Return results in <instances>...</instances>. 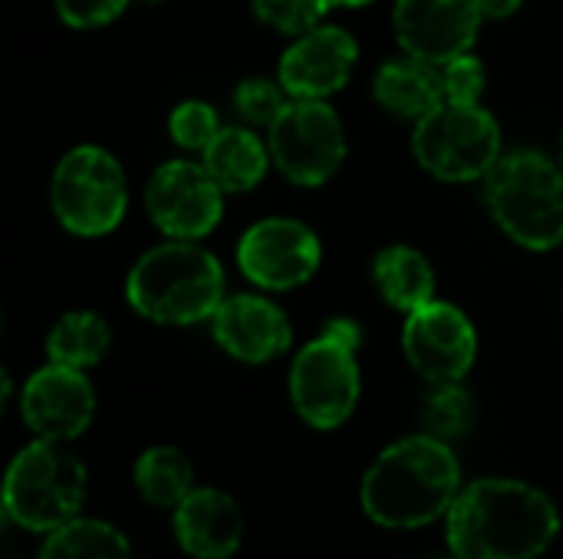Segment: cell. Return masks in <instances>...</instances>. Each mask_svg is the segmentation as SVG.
Wrapping results in <instances>:
<instances>
[{
  "mask_svg": "<svg viewBox=\"0 0 563 559\" xmlns=\"http://www.w3.org/2000/svg\"><path fill=\"white\" fill-rule=\"evenodd\" d=\"M373 283L379 297L406 316L435 300V270L429 257L406 244H389L376 254Z\"/></svg>",
  "mask_w": 563,
  "mask_h": 559,
  "instance_id": "19",
  "label": "cell"
},
{
  "mask_svg": "<svg viewBox=\"0 0 563 559\" xmlns=\"http://www.w3.org/2000/svg\"><path fill=\"white\" fill-rule=\"evenodd\" d=\"M267 148L284 178L320 188L346 158V132L327 99H290L267 125Z\"/></svg>",
  "mask_w": 563,
  "mask_h": 559,
  "instance_id": "9",
  "label": "cell"
},
{
  "mask_svg": "<svg viewBox=\"0 0 563 559\" xmlns=\"http://www.w3.org/2000/svg\"><path fill=\"white\" fill-rule=\"evenodd\" d=\"M330 0H254V16L277 33L300 36L323 23Z\"/></svg>",
  "mask_w": 563,
  "mask_h": 559,
  "instance_id": "24",
  "label": "cell"
},
{
  "mask_svg": "<svg viewBox=\"0 0 563 559\" xmlns=\"http://www.w3.org/2000/svg\"><path fill=\"white\" fill-rule=\"evenodd\" d=\"M168 132H172L175 145H181L188 152H205L211 145V138L221 132V122L208 102L188 99V102L175 105V112L168 119Z\"/></svg>",
  "mask_w": 563,
  "mask_h": 559,
  "instance_id": "27",
  "label": "cell"
},
{
  "mask_svg": "<svg viewBox=\"0 0 563 559\" xmlns=\"http://www.w3.org/2000/svg\"><path fill=\"white\" fill-rule=\"evenodd\" d=\"M20 415L36 438L73 441L89 428L96 415V392L82 369L49 362L26 379L20 395Z\"/></svg>",
  "mask_w": 563,
  "mask_h": 559,
  "instance_id": "15",
  "label": "cell"
},
{
  "mask_svg": "<svg viewBox=\"0 0 563 559\" xmlns=\"http://www.w3.org/2000/svg\"><path fill=\"white\" fill-rule=\"evenodd\" d=\"M53 3H56L59 20L76 30L106 26L129 7V0H53Z\"/></svg>",
  "mask_w": 563,
  "mask_h": 559,
  "instance_id": "29",
  "label": "cell"
},
{
  "mask_svg": "<svg viewBox=\"0 0 563 559\" xmlns=\"http://www.w3.org/2000/svg\"><path fill=\"white\" fill-rule=\"evenodd\" d=\"M287 89L280 86V79H264V76H254V79H244L238 89H234V109L244 122L251 125H271L284 105H287Z\"/></svg>",
  "mask_w": 563,
  "mask_h": 559,
  "instance_id": "26",
  "label": "cell"
},
{
  "mask_svg": "<svg viewBox=\"0 0 563 559\" xmlns=\"http://www.w3.org/2000/svg\"><path fill=\"white\" fill-rule=\"evenodd\" d=\"M373 96H376V102L389 115L419 122L422 115H429L445 99V92H442V69L406 53V56L389 59V63H383L376 69Z\"/></svg>",
  "mask_w": 563,
  "mask_h": 559,
  "instance_id": "18",
  "label": "cell"
},
{
  "mask_svg": "<svg viewBox=\"0 0 563 559\" xmlns=\"http://www.w3.org/2000/svg\"><path fill=\"white\" fill-rule=\"evenodd\" d=\"M86 497V468L59 441L26 445L3 481V511L33 534H53L79 517Z\"/></svg>",
  "mask_w": 563,
  "mask_h": 559,
  "instance_id": "6",
  "label": "cell"
},
{
  "mask_svg": "<svg viewBox=\"0 0 563 559\" xmlns=\"http://www.w3.org/2000/svg\"><path fill=\"white\" fill-rule=\"evenodd\" d=\"M201 161L224 191H251L261 185L274 158L271 148H264V142L251 128L228 125L201 152Z\"/></svg>",
  "mask_w": 563,
  "mask_h": 559,
  "instance_id": "20",
  "label": "cell"
},
{
  "mask_svg": "<svg viewBox=\"0 0 563 559\" xmlns=\"http://www.w3.org/2000/svg\"><path fill=\"white\" fill-rule=\"evenodd\" d=\"M211 329L228 356L251 366L284 356L294 339L287 313L267 297H254V293L224 297V303L211 316Z\"/></svg>",
  "mask_w": 563,
  "mask_h": 559,
  "instance_id": "16",
  "label": "cell"
},
{
  "mask_svg": "<svg viewBox=\"0 0 563 559\" xmlns=\"http://www.w3.org/2000/svg\"><path fill=\"white\" fill-rule=\"evenodd\" d=\"M416 161L442 181H475L501 158V128L478 102L442 99L412 132Z\"/></svg>",
  "mask_w": 563,
  "mask_h": 559,
  "instance_id": "7",
  "label": "cell"
},
{
  "mask_svg": "<svg viewBox=\"0 0 563 559\" xmlns=\"http://www.w3.org/2000/svg\"><path fill=\"white\" fill-rule=\"evenodd\" d=\"M135 488L152 507H178L195 491V468L178 448H148L135 465Z\"/></svg>",
  "mask_w": 563,
  "mask_h": 559,
  "instance_id": "22",
  "label": "cell"
},
{
  "mask_svg": "<svg viewBox=\"0 0 563 559\" xmlns=\"http://www.w3.org/2000/svg\"><path fill=\"white\" fill-rule=\"evenodd\" d=\"M145 211L152 224L175 241H201L224 214V188L205 161H165L145 188Z\"/></svg>",
  "mask_w": 563,
  "mask_h": 559,
  "instance_id": "10",
  "label": "cell"
},
{
  "mask_svg": "<svg viewBox=\"0 0 563 559\" xmlns=\"http://www.w3.org/2000/svg\"><path fill=\"white\" fill-rule=\"evenodd\" d=\"M360 59V43L350 30L320 23L284 49L277 79L290 99H327L340 92Z\"/></svg>",
  "mask_w": 563,
  "mask_h": 559,
  "instance_id": "14",
  "label": "cell"
},
{
  "mask_svg": "<svg viewBox=\"0 0 563 559\" xmlns=\"http://www.w3.org/2000/svg\"><path fill=\"white\" fill-rule=\"evenodd\" d=\"M426 422L435 438H455V435L468 432V425H472L468 392L459 382L435 385V392L429 395V405H426Z\"/></svg>",
  "mask_w": 563,
  "mask_h": 559,
  "instance_id": "25",
  "label": "cell"
},
{
  "mask_svg": "<svg viewBox=\"0 0 563 559\" xmlns=\"http://www.w3.org/2000/svg\"><path fill=\"white\" fill-rule=\"evenodd\" d=\"M482 10L475 0H396L393 26L402 53L445 66L475 46Z\"/></svg>",
  "mask_w": 563,
  "mask_h": 559,
  "instance_id": "13",
  "label": "cell"
},
{
  "mask_svg": "<svg viewBox=\"0 0 563 559\" xmlns=\"http://www.w3.org/2000/svg\"><path fill=\"white\" fill-rule=\"evenodd\" d=\"M109 323L92 310H73L46 336V359L69 369H89L109 353Z\"/></svg>",
  "mask_w": 563,
  "mask_h": 559,
  "instance_id": "21",
  "label": "cell"
},
{
  "mask_svg": "<svg viewBox=\"0 0 563 559\" xmlns=\"http://www.w3.org/2000/svg\"><path fill=\"white\" fill-rule=\"evenodd\" d=\"M40 559H132L129 540L102 521H69L53 530Z\"/></svg>",
  "mask_w": 563,
  "mask_h": 559,
  "instance_id": "23",
  "label": "cell"
},
{
  "mask_svg": "<svg viewBox=\"0 0 563 559\" xmlns=\"http://www.w3.org/2000/svg\"><path fill=\"white\" fill-rule=\"evenodd\" d=\"M462 494L455 451L435 435H412L389 445L363 478L360 501L373 524L412 530L432 524Z\"/></svg>",
  "mask_w": 563,
  "mask_h": 559,
  "instance_id": "2",
  "label": "cell"
},
{
  "mask_svg": "<svg viewBox=\"0 0 563 559\" xmlns=\"http://www.w3.org/2000/svg\"><path fill=\"white\" fill-rule=\"evenodd\" d=\"M402 349L409 366L432 385L462 382L478 356V333L472 320L442 300H432L409 313L402 329Z\"/></svg>",
  "mask_w": 563,
  "mask_h": 559,
  "instance_id": "12",
  "label": "cell"
},
{
  "mask_svg": "<svg viewBox=\"0 0 563 559\" xmlns=\"http://www.w3.org/2000/svg\"><path fill=\"white\" fill-rule=\"evenodd\" d=\"M56 221L76 237H102L119 227L129 191L122 165L99 145L69 148L49 181Z\"/></svg>",
  "mask_w": 563,
  "mask_h": 559,
  "instance_id": "8",
  "label": "cell"
},
{
  "mask_svg": "<svg viewBox=\"0 0 563 559\" xmlns=\"http://www.w3.org/2000/svg\"><path fill=\"white\" fill-rule=\"evenodd\" d=\"M485 198L501 231L528 250L563 244V168L538 148L498 158L485 178Z\"/></svg>",
  "mask_w": 563,
  "mask_h": 559,
  "instance_id": "4",
  "label": "cell"
},
{
  "mask_svg": "<svg viewBox=\"0 0 563 559\" xmlns=\"http://www.w3.org/2000/svg\"><path fill=\"white\" fill-rule=\"evenodd\" d=\"M125 300L152 323L191 326L211 320L224 303V270L201 244L172 237L135 260L125 280Z\"/></svg>",
  "mask_w": 563,
  "mask_h": 559,
  "instance_id": "3",
  "label": "cell"
},
{
  "mask_svg": "<svg viewBox=\"0 0 563 559\" xmlns=\"http://www.w3.org/2000/svg\"><path fill=\"white\" fill-rule=\"evenodd\" d=\"M145 3H158V0H145Z\"/></svg>",
  "mask_w": 563,
  "mask_h": 559,
  "instance_id": "33",
  "label": "cell"
},
{
  "mask_svg": "<svg viewBox=\"0 0 563 559\" xmlns=\"http://www.w3.org/2000/svg\"><path fill=\"white\" fill-rule=\"evenodd\" d=\"M175 540L178 547L195 559H228L238 554L244 537L241 507L234 497L214 488L191 491L175 507Z\"/></svg>",
  "mask_w": 563,
  "mask_h": 559,
  "instance_id": "17",
  "label": "cell"
},
{
  "mask_svg": "<svg viewBox=\"0 0 563 559\" xmlns=\"http://www.w3.org/2000/svg\"><path fill=\"white\" fill-rule=\"evenodd\" d=\"M561 165H563V135H561Z\"/></svg>",
  "mask_w": 563,
  "mask_h": 559,
  "instance_id": "32",
  "label": "cell"
},
{
  "mask_svg": "<svg viewBox=\"0 0 563 559\" xmlns=\"http://www.w3.org/2000/svg\"><path fill=\"white\" fill-rule=\"evenodd\" d=\"M475 3H478L485 20H505L521 7V0H475Z\"/></svg>",
  "mask_w": 563,
  "mask_h": 559,
  "instance_id": "30",
  "label": "cell"
},
{
  "mask_svg": "<svg viewBox=\"0 0 563 559\" xmlns=\"http://www.w3.org/2000/svg\"><path fill=\"white\" fill-rule=\"evenodd\" d=\"M558 534L548 494L525 481L482 478L449 511V547L455 559H538Z\"/></svg>",
  "mask_w": 563,
  "mask_h": 559,
  "instance_id": "1",
  "label": "cell"
},
{
  "mask_svg": "<svg viewBox=\"0 0 563 559\" xmlns=\"http://www.w3.org/2000/svg\"><path fill=\"white\" fill-rule=\"evenodd\" d=\"M360 326L336 316L323 333L307 343L290 366V399L297 415L320 428H340L360 402Z\"/></svg>",
  "mask_w": 563,
  "mask_h": 559,
  "instance_id": "5",
  "label": "cell"
},
{
  "mask_svg": "<svg viewBox=\"0 0 563 559\" xmlns=\"http://www.w3.org/2000/svg\"><path fill=\"white\" fill-rule=\"evenodd\" d=\"M323 260L320 237L294 217H267L238 241V267L261 290L303 287Z\"/></svg>",
  "mask_w": 563,
  "mask_h": 559,
  "instance_id": "11",
  "label": "cell"
},
{
  "mask_svg": "<svg viewBox=\"0 0 563 559\" xmlns=\"http://www.w3.org/2000/svg\"><path fill=\"white\" fill-rule=\"evenodd\" d=\"M439 69H442V92L449 102H478L482 99L488 72H485V63L478 56H472V49L449 59Z\"/></svg>",
  "mask_w": 563,
  "mask_h": 559,
  "instance_id": "28",
  "label": "cell"
},
{
  "mask_svg": "<svg viewBox=\"0 0 563 559\" xmlns=\"http://www.w3.org/2000/svg\"><path fill=\"white\" fill-rule=\"evenodd\" d=\"M333 7H363V3H373V0H330Z\"/></svg>",
  "mask_w": 563,
  "mask_h": 559,
  "instance_id": "31",
  "label": "cell"
}]
</instances>
